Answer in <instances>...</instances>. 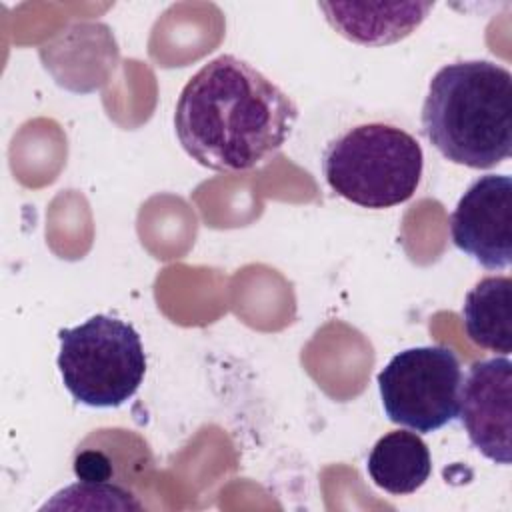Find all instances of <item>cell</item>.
<instances>
[{"label": "cell", "mask_w": 512, "mask_h": 512, "mask_svg": "<svg viewBox=\"0 0 512 512\" xmlns=\"http://www.w3.org/2000/svg\"><path fill=\"white\" fill-rule=\"evenodd\" d=\"M298 120L292 98L234 54L206 62L184 84L174 130L184 152L216 172H248L268 164Z\"/></svg>", "instance_id": "cell-1"}, {"label": "cell", "mask_w": 512, "mask_h": 512, "mask_svg": "<svg viewBox=\"0 0 512 512\" xmlns=\"http://www.w3.org/2000/svg\"><path fill=\"white\" fill-rule=\"evenodd\" d=\"M326 22L346 40L364 46L394 44L412 34L434 8L432 2H320Z\"/></svg>", "instance_id": "cell-8"}, {"label": "cell", "mask_w": 512, "mask_h": 512, "mask_svg": "<svg viewBox=\"0 0 512 512\" xmlns=\"http://www.w3.org/2000/svg\"><path fill=\"white\" fill-rule=\"evenodd\" d=\"M464 330L476 346L508 356L512 350V280L482 278L464 298Z\"/></svg>", "instance_id": "cell-10"}, {"label": "cell", "mask_w": 512, "mask_h": 512, "mask_svg": "<svg viewBox=\"0 0 512 512\" xmlns=\"http://www.w3.org/2000/svg\"><path fill=\"white\" fill-rule=\"evenodd\" d=\"M58 370L70 396L90 408H118L140 388L146 354L132 324L96 314L58 330Z\"/></svg>", "instance_id": "cell-4"}, {"label": "cell", "mask_w": 512, "mask_h": 512, "mask_svg": "<svg viewBox=\"0 0 512 512\" xmlns=\"http://www.w3.org/2000/svg\"><path fill=\"white\" fill-rule=\"evenodd\" d=\"M424 154L406 130L368 122L328 144L322 172L328 186L362 208H392L410 200L420 184Z\"/></svg>", "instance_id": "cell-3"}, {"label": "cell", "mask_w": 512, "mask_h": 512, "mask_svg": "<svg viewBox=\"0 0 512 512\" xmlns=\"http://www.w3.org/2000/svg\"><path fill=\"white\" fill-rule=\"evenodd\" d=\"M458 416L472 446L488 460L510 464L512 362L508 356L478 360L462 378Z\"/></svg>", "instance_id": "cell-7"}, {"label": "cell", "mask_w": 512, "mask_h": 512, "mask_svg": "<svg viewBox=\"0 0 512 512\" xmlns=\"http://www.w3.org/2000/svg\"><path fill=\"white\" fill-rule=\"evenodd\" d=\"M74 472L80 480L108 482L112 476L110 460L98 450H84L74 460Z\"/></svg>", "instance_id": "cell-11"}, {"label": "cell", "mask_w": 512, "mask_h": 512, "mask_svg": "<svg viewBox=\"0 0 512 512\" xmlns=\"http://www.w3.org/2000/svg\"><path fill=\"white\" fill-rule=\"evenodd\" d=\"M462 378L460 360L446 346L402 350L378 374L384 412L420 434L440 430L458 416Z\"/></svg>", "instance_id": "cell-5"}, {"label": "cell", "mask_w": 512, "mask_h": 512, "mask_svg": "<svg viewBox=\"0 0 512 512\" xmlns=\"http://www.w3.org/2000/svg\"><path fill=\"white\" fill-rule=\"evenodd\" d=\"M512 74L490 60L442 66L422 104V134L450 162L486 170L512 154Z\"/></svg>", "instance_id": "cell-2"}, {"label": "cell", "mask_w": 512, "mask_h": 512, "mask_svg": "<svg viewBox=\"0 0 512 512\" xmlns=\"http://www.w3.org/2000/svg\"><path fill=\"white\" fill-rule=\"evenodd\" d=\"M512 180L486 174L474 180L450 216L454 246L486 270H504L512 262Z\"/></svg>", "instance_id": "cell-6"}, {"label": "cell", "mask_w": 512, "mask_h": 512, "mask_svg": "<svg viewBox=\"0 0 512 512\" xmlns=\"http://www.w3.org/2000/svg\"><path fill=\"white\" fill-rule=\"evenodd\" d=\"M366 470L378 488L404 496L424 486L432 472V460L426 442L416 432L394 430L374 444Z\"/></svg>", "instance_id": "cell-9"}]
</instances>
